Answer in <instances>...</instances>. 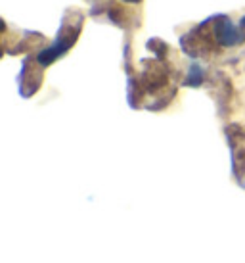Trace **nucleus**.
Instances as JSON below:
<instances>
[{"label": "nucleus", "instance_id": "39448f33", "mask_svg": "<svg viewBox=\"0 0 245 263\" xmlns=\"http://www.w3.org/2000/svg\"><path fill=\"white\" fill-rule=\"evenodd\" d=\"M122 2H130V4H136V2H140V0H122Z\"/></svg>", "mask_w": 245, "mask_h": 263}, {"label": "nucleus", "instance_id": "7ed1b4c3", "mask_svg": "<svg viewBox=\"0 0 245 263\" xmlns=\"http://www.w3.org/2000/svg\"><path fill=\"white\" fill-rule=\"evenodd\" d=\"M201 81H203V69L199 66H192L190 75H188L186 79V85H190V87H199Z\"/></svg>", "mask_w": 245, "mask_h": 263}, {"label": "nucleus", "instance_id": "f03ea898", "mask_svg": "<svg viewBox=\"0 0 245 263\" xmlns=\"http://www.w3.org/2000/svg\"><path fill=\"white\" fill-rule=\"evenodd\" d=\"M215 37L218 44H222V46H236V44L245 41V35L228 17H220L215 23Z\"/></svg>", "mask_w": 245, "mask_h": 263}, {"label": "nucleus", "instance_id": "20e7f679", "mask_svg": "<svg viewBox=\"0 0 245 263\" xmlns=\"http://www.w3.org/2000/svg\"><path fill=\"white\" fill-rule=\"evenodd\" d=\"M239 25H241V27H243V29H245V15H243V17H241V22H239Z\"/></svg>", "mask_w": 245, "mask_h": 263}, {"label": "nucleus", "instance_id": "f257e3e1", "mask_svg": "<svg viewBox=\"0 0 245 263\" xmlns=\"http://www.w3.org/2000/svg\"><path fill=\"white\" fill-rule=\"evenodd\" d=\"M77 33L79 31H69V33H59V37L56 39V43L52 44L50 48H46V50H43L40 54H38V64L40 66H50L54 60H58L62 54H65V52L69 50L73 46V43H75V39H77Z\"/></svg>", "mask_w": 245, "mask_h": 263}]
</instances>
